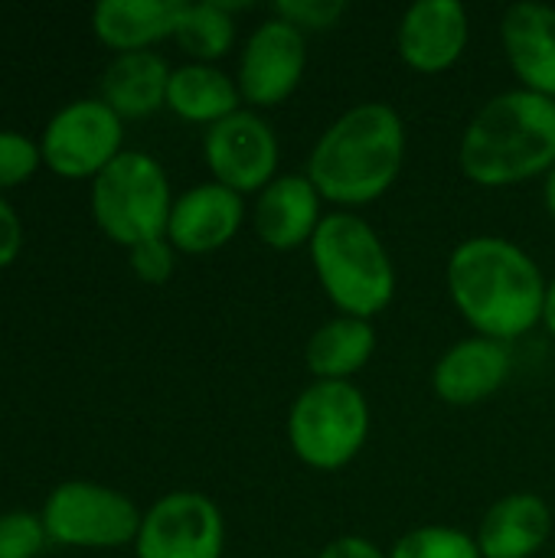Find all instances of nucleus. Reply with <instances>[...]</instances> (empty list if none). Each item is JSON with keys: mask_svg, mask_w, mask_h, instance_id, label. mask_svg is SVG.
<instances>
[{"mask_svg": "<svg viewBox=\"0 0 555 558\" xmlns=\"http://www.w3.org/2000/svg\"><path fill=\"white\" fill-rule=\"evenodd\" d=\"M553 533V510L536 494H510L497 500L478 530L484 558H533Z\"/></svg>", "mask_w": 555, "mask_h": 558, "instance_id": "nucleus-18", "label": "nucleus"}, {"mask_svg": "<svg viewBox=\"0 0 555 558\" xmlns=\"http://www.w3.org/2000/svg\"><path fill=\"white\" fill-rule=\"evenodd\" d=\"M242 196L222 183H200L173 199L167 239L177 252L206 255L229 245L242 226Z\"/></svg>", "mask_w": 555, "mask_h": 558, "instance_id": "nucleus-13", "label": "nucleus"}, {"mask_svg": "<svg viewBox=\"0 0 555 558\" xmlns=\"http://www.w3.org/2000/svg\"><path fill=\"white\" fill-rule=\"evenodd\" d=\"M183 13L186 0H101L92 10V29L118 56L144 52L154 43L177 36Z\"/></svg>", "mask_w": 555, "mask_h": 558, "instance_id": "nucleus-17", "label": "nucleus"}, {"mask_svg": "<svg viewBox=\"0 0 555 558\" xmlns=\"http://www.w3.org/2000/svg\"><path fill=\"white\" fill-rule=\"evenodd\" d=\"M213 180L232 193H262L278 170V137L255 111H236L213 124L203 141Z\"/></svg>", "mask_w": 555, "mask_h": 558, "instance_id": "nucleus-11", "label": "nucleus"}, {"mask_svg": "<svg viewBox=\"0 0 555 558\" xmlns=\"http://www.w3.org/2000/svg\"><path fill=\"white\" fill-rule=\"evenodd\" d=\"M128 255H131V271L144 284H164L173 275V265H177V248L170 245L167 235L141 242V245L128 248Z\"/></svg>", "mask_w": 555, "mask_h": 558, "instance_id": "nucleus-27", "label": "nucleus"}, {"mask_svg": "<svg viewBox=\"0 0 555 558\" xmlns=\"http://www.w3.org/2000/svg\"><path fill=\"white\" fill-rule=\"evenodd\" d=\"M510 376L507 343L471 337L455 343L432 373L435 396L448 405H478L491 399Z\"/></svg>", "mask_w": 555, "mask_h": 558, "instance_id": "nucleus-16", "label": "nucleus"}, {"mask_svg": "<svg viewBox=\"0 0 555 558\" xmlns=\"http://www.w3.org/2000/svg\"><path fill=\"white\" fill-rule=\"evenodd\" d=\"M23 248V222L16 209L0 196V268H10Z\"/></svg>", "mask_w": 555, "mask_h": 558, "instance_id": "nucleus-28", "label": "nucleus"}, {"mask_svg": "<svg viewBox=\"0 0 555 558\" xmlns=\"http://www.w3.org/2000/svg\"><path fill=\"white\" fill-rule=\"evenodd\" d=\"M448 294L478 337L510 343L543 324L546 278L540 265L500 235L461 242L445 268Z\"/></svg>", "mask_w": 555, "mask_h": 558, "instance_id": "nucleus-1", "label": "nucleus"}, {"mask_svg": "<svg viewBox=\"0 0 555 558\" xmlns=\"http://www.w3.org/2000/svg\"><path fill=\"white\" fill-rule=\"evenodd\" d=\"M543 324L555 337V281L546 288V304H543Z\"/></svg>", "mask_w": 555, "mask_h": 558, "instance_id": "nucleus-30", "label": "nucleus"}, {"mask_svg": "<svg viewBox=\"0 0 555 558\" xmlns=\"http://www.w3.org/2000/svg\"><path fill=\"white\" fill-rule=\"evenodd\" d=\"M373 350H376L373 320L340 314L311 333V340L304 347V360H307V369L314 373V379L350 383V376H357L370 363Z\"/></svg>", "mask_w": 555, "mask_h": 558, "instance_id": "nucleus-20", "label": "nucleus"}, {"mask_svg": "<svg viewBox=\"0 0 555 558\" xmlns=\"http://www.w3.org/2000/svg\"><path fill=\"white\" fill-rule=\"evenodd\" d=\"M370 438V402L353 383L314 379L291 405L288 441L314 471L347 468Z\"/></svg>", "mask_w": 555, "mask_h": 558, "instance_id": "nucleus-6", "label": "nucleus"}, {"mask_svg": "<svg viewBox=\"0 0 555 558\" xmlns=\"http://www.w3.org/2000/svg\"><path fill=\"white\" fill-rule=\"evenodd\" d=\"M236 3H219V0H203V3H186V13L177 26V43L186 56H193L203 65H213L222 59L232 43H236V20H232Z\"/></svg>", "mask_w": 555, "mask_h": 558, "instance_id": "nucleus-22", "label": "nucleus"}, {"mask_svg": "<svg viewBox=\"0 0 555 558\" xmlns=\"http://www.w3.org/2000/svg\"><path fill=\"white\" fill-rule=\"evenodd\" d=\"M170 65L144 49L114 56L101 75V101L124 121V118H147L157 108H167V85Z\"/></svg>", "mask_w": 555, "mask_h": 558, "instance_id": "nucleus-19", "label": "nucleus"}, {"mask_svg": "<svg viewBox=\"0 0 555 558\" xmlns=\"http://www.w3.org/2000/svg\"><path fill=\"white\" fill-rule=\"evenodd\" d=\"M458 163L484 190L546 177L555 167V101L527 88L494 95L464 128Z\"/></svg>", "mask_w": 555, "mask_h": 558, "instance_id": "nucleus-3", "label": "nucleus"}, {"mask_svg": "<svg viewBox=\"0 0 555 558\" xmlns=\"http://www.w3.org/2000/svg\"><path fill=\"white\" fill-rule=\"evenodd\" d=\"M546 183H543V199H546V209H550V216L555 219V167L543 177Z\"/></svg>", "mask_w": 555, "mask_h": 558, "instance_id": "nucleus-31", "label": "nucleus"}, {"mask_svg": "<svg viewBox=\"0 0 555 558\" xmlns=\"http://www.w3.org/2000/svg\"><path fill=\"white\" fill-rule=\"evenodd\" d=\"M389 558H484L478 539L451 526H422L406 533Z\"/></svg>", "mask_w": 555, "mask_h": 558, "instance_id": "nucleus-23", "label": "nucleus"}, {"mask_svg": "<svg viewBox=\"0 0 555 558\" xmlns=\"http://www.w3.org/2000/svg\"><path fill=\"white\" fill-rule=\"evenodd\" d=\"M343 13H347V3L343 0H281L275 7V16L288 20L301 33L334 29L343 20Z\"/></svg>", "mask_w": 555, "mask_h": 558, "instance_id": "nucleus-26", "label": "nucleus"}, {"mask_svg": "<svg viewBox=\"0 0 555 558\" xmlns=\"http://www.w3.org/2000/svg\"><path fill=\"white\" fill-rule=\"evenodd\" d=\"M226 526L219 507L193 490L160 497L134 539L137 558H222Z\"/></svg>", "mask_w": 555, "mask_h": 558, "instance_id": "nucleus-9", "label": "nucleus"}, {"mask_svg": "<svg viewBox=\"0 0 555 558\" xmlns=\"http://www.w3.org/2000/svg\"><path fill=\"white\" fill-rule=\"evenodd\" d=\"M46 546V530L36 513L13 510L0 517V558H36Z\"/></svg>", "mask_w": 555, "mask_h": 558, "instance_id": "nucleus-25", "label": "nucleus"}, {"mask_svg": "<svg viewBox=\"0 0 555 558\" xmlns=\"http://www.w3.org/2000/svg\"><path fill=\"white\" fill-rule=\"evenodd\" d=\"M121 118L101 98H79L43 131V163L65 180H95L121 154Z\"/></svg>", "mask_w": 555, "mask_h": 558, "instance_id": "nucleus-8", "label": "nucleus"}, {"mask_svg": "<svg viewBox=\"0 0 555 558\" xmlns=\"http://www.w3.org/2000/svg\"><path fill=\"white\" fill-rule=\"evenodd\" d=\"M406 124L386 101H363L343 111L314 144L307 180L334 206H366L399 177Z\"/></svg>", "mask_w": 555, "mask_h": 558, "instance_id": "nucleus-2", "label": "nucleus"}, {"mask_svg": "<svg viewBox=\"0 0 555 558\" xmlns=\"http://www.w3.org/2000/svg\"><path fill=\"white\" fill-rule=\"evenodd\" d=\"M43 163V150L36 141L16 131H0V190H13L26 183Z\"/></svg>", "mask_w": 555, "mask_h": 558, "instance_id": "nucleus-24", "label": "nucleus"}, {"mask_svg": "<svg viewBox=\"0 0 555 558\" xmlns=\"http://www.w3.org/2000/svg\"><path fill=\"white\" fill-rule=\"evenodd\" d=\"M314 275L343 317L373 320L396 298V268L376 229L353 213H327L311 239Z\"/></svg>", "mask_w": 555, "mask_h": 558, "instance_id": "nucleus-4", "label": "nucleus"}, {"mask_svg": "<svg viewBox=\"0 0 555 558\" xmlns=\"http://www.w3.org/2000/svg\"><path fill=\"white\" fill-rule=\"evenodd\" d=\"M317 558H389V556H383V549H379L376 543L363 539V536H340V539H334L330 546H324Z\"/></svg>", "mask_w": 555, "mask_h": 558, "instance_id": "nucleus-29", "label": "nucleus"}, {"mask_svg": "<svg viewBox=\"0 0 555 558\" xmlns=\"http://www.w3.org/2000/svg\"><path fill=\"white\" fill-rule=\"evenodd\" d=\"M321 193L307 180V173H285L275 177L255 203V235L275 248L291 252L301 245H311L324 213H321Z\"/></svg>", "mask_w": 555, "mask_h": 558, "instance_id": "nucleus-15", "label": "nucleus"}, {"mask_svg": "<svg viewBox=\"0 0 555 558\" xmlns=\"http://www.w3.org/2000/svg\"><path fill=\"white\" fill-rule=\"evenodd\" d=\"M170 209L173 199L167 173L141 150H121L92 183L95 226L124 248L164 239Z\"/></svg>", "mask_w": 555, "mask_h": 558, "instance_id": "nucleus-5", "label": "nucleus"}, {"mask_svg": "<svg viewBox=\"0 0 555 558\" xmlns=\"http://www.w3.org/2000/svg\"><path fill=\"white\" fill-rule=\"evenodd\" d=\"M471 39V16L461 0H419L402 13L396 49L402 62L422 75L451 69Z\"/></svg>", "mask_w": 555, "mask_h": 558, "instance_id": "nucleus-12", "label": "nucleus"}, {"mask_svg": "<svg viewBox=\"0 0 555 558\" xmlns=\"http://www.w3.org/2000/svg\"><path fill=\"white\" fill-rule=\"evenodd\" d=\"M239 85L216 65L190 62L170 72L167 108L193 124H219L222 118L239 111Z\"/></svg>", "mask_w": 555, "mask_h": 558, "instance_id": "nucleus-21", "label": "nucleus"}, {"mask_svg": "<svg viewBox=\"0 0 555 558\" xmlns=\"http://www.w3.org/2000/svg\"><path fill=\"white\" fill-rule=\"evenodd\" d=\"M307 69V39L281 16L252 29L239 59V95L255 108H275L288 101Z\"/></svg>", "mask_w": 555, "mask_h": 558, "instance_id": "nucleus-10", "label": "nucleus"}, {"mask_svg": "<svg viewBox=\"0 0 555 558\" xmlns=\"http://www.w3.org/2000/svg\"><path fill=\"white\" fill-rule=\"evenodd\" d=\"M500 43L523 88L555 101V7L510 3L500 16Z\"/></svg>", "mask_w": 555, "mask_h": 558, "instance_id": "nucleus-14", "label": "nucleus"}, {"mask_svg": "<svg viewBox=\"0 0 555 558\" xmlns=\"http://www.w3.org/2000/svg\"><path fill=\"white\" fill-rule=\"evenodd\" d=\"M39 520L49 543L72 549H118L137 539L144 513L121 490L69 481L49 494Z\"/></svg>", "mask_w": 555, "mask_h": 558, "instance_id": "nucleus-7", "label": "nucleus"}]
</instances>
